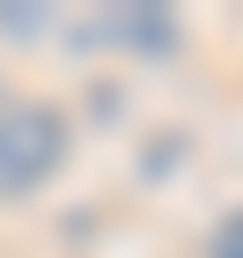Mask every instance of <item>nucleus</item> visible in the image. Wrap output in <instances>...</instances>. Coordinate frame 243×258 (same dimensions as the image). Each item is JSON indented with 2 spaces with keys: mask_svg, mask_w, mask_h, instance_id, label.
<instances>
[{
  "mask_svg": "<svg viewBox=\"0 0 243 258\" xmlns=\"http://www.w3.org/2000/svg\"><path fill=\"white\" fill-rule=\"evenodd\" d=\"M66 162V118L52 103H0V199H30Z\"/></svg>",
  "mask_w": 243,
  "mask_h": 258,
  "instance_id": "nucleus-1",
  "label": "nucleus"
},
{
  "mask_svg": "<svg viewBox=\"0 0 243 258\" xmlns=\"http://www.w3.org/2000/svg\"><path fill=\"white\" fill-rule=\"evenodd\" d=\"M214 258H243V214L221 221V236H214Z\"/></svg>",
  "mask_w": 243,
  "mask_h": 258,
  "instance_id": "nucleus-2",
  "label": "nucleus"
}]
</instances>
